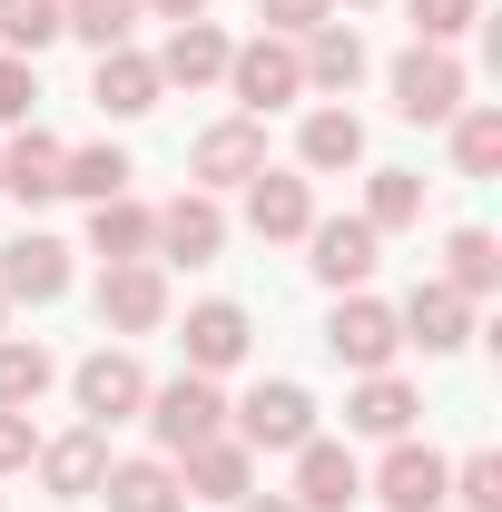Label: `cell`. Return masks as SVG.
I'll list each match as a JSON object with an SVG mask.
<instances>
[{"label":"cell","instance_id":"cell-10","mask_svg":"<svg viewBox=\"0 0 502 512\" xmlns=\"http://www.w3.org/2000/svg\"><path fill=\"white\" fill-rule=\"evenodd\" d=\"M306 266H315V286H335V296H355L365 276H375V256H384V237L365 227V217H315L306 237Z\"/></svg>","mask_w":502,"mask_h":512},{"label":"cell","instance_id":"cell-28","mask_svg":"<svg viewBox=\"0 0 502 512\" xmlns=\"http://www.w3.org/2000/svg\"><path fill=\"white\" fill-rule=\"evenodd\" d=\"M60 197L99 207V197H128V148L99 138V148H60Z\"/></svg>","mask_w":502,"mask_h":512},{"label":"cell","instance_id":"cell-18","mask_svg":"<svg viewBox=\"0 0 502 512\" xmlns=\"http://www.w3.org/2000/svg\"><path fill=\"white\" fill-rule=\"evenodd\" d=\"M227 50H237V40H227L217 20H178L148 60H158V89H217V79H227Z\"/></svg>","mask_w":502,"mask_h":512},{"label":"cell","instance_id":"cell-30","mask_svg":"<svg viewBox=\"0 0 502 512\" xmlns=\"http://www.w3.org/2000/svg\"><path fill=\"white\" fill-rule=\"evenodd\" d=\"M89 256H99V266H138V256H148V207H138V197H99V207H89Z\"/></svg>","mask_w":502,"mask_h":512},{"label":"cell","instance_id":"cell-17","mask_svg":"<svg viewBox=\"0 0 502 512\" xmlns=\"http://www.w3.org/2000/svg\"><path fill=\"white\" fill-rule=\"evenodd\" d=\"M89 503H109V512H188V483H178V463H168V453H128V463L99 473V493H89Z\"/></svg>","mask_w":502,"mask_h":512},{"label":"cell","instance_id":"cell-36","mask_svg":"<svg viewBox=\"0 0 502 512\" xmlns=\"http://www.w3.org/2000/svg\"><path fill=\"white\" fill-rule=\"evenodd\" d=\"M30 109H40V60L0 50V128H30Z\"/></svg>","mask_w":502,"mask_h":512},{"label":"cell","instance_id":"cell-4","mask_svg":"<svg viewBox=\"0 0 502 512\" xmlns=\"http://www.w3.org/2000/svg\"><path fill=\"white\" fill-rule=\"evenodd\" d=\"M227 256V207L207 188H178L168 207H148V266H217Z\"/></svg>","mask_w":502,"mask_h":512},{"label":"cell","instance_id":"cell-1","mask_svg":"<svg viewBox=\"0 0 502 512\" xmlns=\"http://www.w3.org/2000/svg\"><path fill=\"white\" fill-rule=\"evenodd\" d=\"M227 99H237V119H276V109H296L306 99V60H296V40H276V30H256L227 50V79H217Z\"/></svg>","mask_w":502,"mask_h":512},{"label":"cell","instance_id":"cell-7","mask_svg":"<svg viewBox=\"0 0 502 512\" xmlns=\"http://www.w3.org/2000/svg\"><path fill=\"white\" fill-rule=\"evenodd\" d=\"M178 316V296H168V266H99V335H158V325Z\"/></svg>","mask_w":502,"mask_h":512},{"label":"cell","instance_id":"cell-8","mask_svg":"<svg viewBox=\"0 0 502 512\" xmlns=\"http://www.w3.org/2000/svg\"><path fill=\"white\" fill-rule=\"evenodd\" d=\"M69 394H79V424H128L138 404H148V365L128 355V345H99V355H79L69 365Z\"/></svg>","mask_w":502,"mask_h":512},{"label":"cell","instance_id":"cell-38","mask_svg":"<svg viewBox=\"0 0 502 512\" xmlns=\"http://www.w3.org/2000/svg\"><path fill=\"white\" fill-rule=\"evenodd\" d=\"M30 453H40L30 414H10V404H0V473H30Z\"/></svg>","mask_w":502,"mask_h":512},{"label":"cell","instance_id":"cell-16","mask_svg":"<svg viewBox=\"0 0 502 512\" xmlns=\"http://www.w3.org/2000/svg\"><path fill=\"white\" fill-rule=\"evenodd\" d=\"M414 414H424V394L394 375H355V394H345V434H365V444H404L414 434Z\"/></svg>","mask_w":502,"mask_h":512},{"label":"cell","instance_id":"cell-12","mask_svg":"<svg viewBox=\"0 0 502 512\" xmlns=\"http://www.w3.org/2000/svg\"><path fill=\"white\" fill-rule=\"evenodd\" d=\"M296 512H345L365 503V463H355V444H335V434H306L296 444V493H286Z\"/></svg>","mask_w":502,"mask_h":512},{"label":"cell","instance_id":"cell-21","mask_svg":"<svg viewBox=\"0 0 502 512\" xmlns=\"http://www.w3.org/2000/svg\"><path fill=\"white\" fill-rule=\"evenodd\" d=\"M178 483H188V503H247L256 493V453L237 434H207V444L178 453Z\"/></svg>","mask_w":502,"mask_h":512},{"label":"cell","instance_id":"cell-14","mask_svg":"<svg viewBox=\"0 0 502 512\" xmlns=\"http://www.w3.org/2000/svg\"><path fill=\"white\" fill-rule=\"evenodd\" d=\"M0 296H10V306H60L69 296V247L50 227H20V237L0 247Z\"/></svg>","mask_w":502,"mask_h":512},{"label":"cell","instance_id":"cell-23","mask_svg":"<svg viewBox=\"0 0 502 512\" xmlns=\"http://www.w3.org/2000/svg\"><path fill=\"white\" fill-rule=\"evenodd\" d=\"M296 168H306V178H345V168H365V119H355L345 99L306 109V128H296Z\"/></svg>","mask_w":502,"mask_h":512},{"label":"cell","instance_id":"cell-22","mask_svg":"<svg viewBox=\"0 0 502 512\" xmlns=\"http://www.w3.org/2000/svg\"><path fill=\"white\" fill-rule=\"evenodd\" d=\"M296 60H306V89L355 99V79L375 69V50H365V30H355V20H325V30H306V40H296Z\"/></svg>","mask_w":502,"mask_h":512},{"label":"cell","instance_id":"cell-29","mask_svg":"<svg viewBox=\"0 0 502 512\" xmlns=\"http://www.w3.org/2000/svg\"><path fill=\"white\" fill-rule=\"evenodd\" d=\"M443 286H453V296H473V306L502 286V247H493V227H453V237H443Z\"/></svg>","mask_w":502,"mask_h":512},{"label":"cell","instance_id":"cell-25","mask_svg":"<svg viewBox=\"0 0 502 512\" xmlns=\"http://www.w3.org/2000/svg\"><path fill=\"white\" fill-rule=\"evenodd\" d=\"M0 197H20V207H50L60 197V138L50 128H10L0 138Z\"/></svg>","mask_w":502,"mask_h":512},{"label":"cell","instance_id":"cell-39","mask_svg":"<svg viewBox=\"0 0 502 512\" xmlns=\"http://www.w3.org/2000/svg\"><path fill=\"white\" fill-rule=\"evenodd\" d=\"M138 20H168L178 30V20H207V0H138Z\"/></svg>","mask_w":502,"mask_h":512},{"label":"cell","instance_id":"cell-31","mask_svg":"<svg viewBox=\"0 0 502 512\" xmlns=\"http://www.w3.org/2000/svg\"><path fill=\"white\" fill-rule=\"evenodd\" d=\"M60 30H69V40H89V50H128L138 0H60Z\"/></svg>","mask_w":502,"mask_h":512},{"label":"cell","instance_id":"cell-9","mask_svg":"<svg viewBox=\"0 0 502 512\" xmlns=\"http://www.w3.org/2000/svg\"><path fill=\"white\" fill-rule=\"evenodd\" d=\"M178 345H188V375H227V365H247L256 316L237 296H197L188 316H178Z\"/></svg>","mask_w":502,"mask_h":512},{"label":"cell","instance_id":"cell-6","mask_svg":"<svg viewBox=\"0 0 502 512\" xmlns=\"http://www.w3.org/2000/svg\"><path fill=\"white\" fill-rule=\"evenodd\" d=\"M384 79H394V119H414V128H443L453 109H463V99H473L463 60H453V50H424V40H414L404 60L384 69Z\"/></svg>","mask_w":502,"mask_h":512},{"label":"cell","instance_id":"cell-41","mask_svg":"<svg viewBox=\"0 0 502 512\" xmlns=\"http://www.w3.org/2000/svg\"><path fill=\"white\" fill-rule=\"evenodd\" d=\"M335 10H375V0H335Z\"/></svg>","mask_w":502,"mask_h":512},{"label":"cell","instance_id":"cell-32","mask_svg":"<svg viewBox=\"0 0 502 512\" xmlns=\"http://www.w3.org/2000/svg\"><path fill=\"white\" fill-rule=\"evenodd\" d=\"M453 168H463V178H493L502 168V109H453Z\"/></svg>","mask_w":502,"mask_h":512},{"label":"cell","instance_id":"cell-24","mask_svg":"<svg viewBox=\"0 0 502 512\" xmlns=\"http://www.w3.org/2000/svg\"><path fill=\"white\" fill-rule=\"evenodd\" d=\"M89 99H99V119H148L168 89H158V60H148V50H99Z\"/></svg>","mask_w":502,"mask_h":512},{"label":"cell","instance_id":"cell-42","mask_svg":"<svg viewBox=\"0 0 502 512\" xmlns=\"http://www.w3.org/2000/svg\"><path fill=\"white\" fill-rule=\"evenodd\" d=\"M0 335H10V296H0Z\"/></svg>","mask_w":502,"mask_h":512},{"label":"cell","instance_id":"cell-35","mask_svg":"<svg viewBox=\"0 0 502 512\" xmlns=\"http://www.w3.org/2000/svg\"><path fill=\"white\" fill-rule=\"evenodd\" d=\"M404 10H414V40H424V50H453V40L483 20V0H404Z\"/></svg>","mask_w":502,"mask_h":512},{"label":"cell","instance_id":"cell-26","mask_svg":"<svg viewBox=\"0 0 502 512\" xmlns=\"http://www.w3.org/2000/svg\"><path fill=\"white\" fill-rule=\"evenodd\" d=\"M375 237H404L424 217V168H365V207H355Z\"/></svg>","mask_w":502,"mask_h":512},{"label":"cell","instance_id":"cell-20","mask_svg":"<svg viewBox=\"0 0 502 512\" xmlns=\"http://www.w3.org/2000/svg\"><path fill=\"white\" fill-rule=\"evenodd\" d=\"M394 325H404V345H424V355H453V345H473V296H453L443 276H424V286L394 306Z\"/></svg>","mask_w":502,"mask_h":512},{"label":"cell","instance_id":"cell-3","mask_svg":"<svg viewBox=\"0 0 502 512\" xmlns=\"http://www.w3.org/2000/svg\"><path fill=\"white\" fill-rule=\"evenodd\" d=\"M138 424H148V434H158V453L178 463L188 444H207V434H227V394H217V375H168V384H148Z\"/></svg>","mask_w":502,"mask_h":512},{"label":"cell","instance_id":"cell-34","mask_svg":"<svg viewBox=\"0 0 502 512\" xmlns=\"http://www.w3.org/2000/svg\"><path fill=\"white\" fill-rule=\"evenodd\" d=\"M443 503L453 512H502V453H463L443 473Z\"/></svg>","mask_w":502,"mask_h":512},{"label":"cell","instance_id":"cell-27","mask_svg":"<svg viewBox=\"0 0 502 512\" xmlns=\"http://www.w3.org/2000/svg\"><path fill=\"white\" fill-rule=\"evenodd\" d=\"M50 384H60V355H50L40 335H0V404H10V414H30Z\"/></svg>","mask_w":502,"mask_h":512},{"label":"cell","instance_id":"cell-13","mask_svg":"<svg viewBox=\"0 0 502 512\" xmlns=\"http://www.w3.org/2000/svg\"><path fill=\"white\" fill-rule=\"evenodd\" d=\"M443 473H453V463L404 434V444H384V463L365 473V493H375L384 512H443Z\"/></svg>","mask_w":502,"mask_h":512},{"label":"cell","instance_id":"cell-11","mask_svg":"<svg viewBox=\"0 0 502 512\" xmlns=\"http://www.w3.org/2000/svg\"><path fill=\"white\" fill-rule=\"evenodd\" d=\"M256 168H266V119H217V128H197V138H188V178L207 197H217V188H247Z\"/></svg>","mask_w":502,"mask_h":512},{"label":"cell","instance_id":"cell-37","mask_svg":"<svg viewBox=\"0 0 502 512\" xmlns=\"http://www.w3.org/2000/svg\"><path fill=\"white\" fill-rule=\"evenodd\" d=\"M256 20H266L276 40H306V30H325V20H335V0H256Z\"/></svg>","mask_w":502,"mask_h":512},{"label":"cell","instance_id":"cell-5","mask_svg":"<svg viewBox=\"0 0 502 512\" xmlns=\"http://www.w3.org/2000/svg\"><path fill=\"white\" fill-rule=\"evenodd\" d=\"M325 355L345 365V375H384L394 355H404V325H394V306L384 296H335V316H325Z\"/></svg>","mask_w":502,"mask_h":512},{"label":"cell","instance_id":"cell-15","mask_svg":"<svg viewBox=\"0 0 502 512\" xmlns=\"http://www.w3.org/2000/svg\"><path fill=\"white\" fill-rule=\"evenodd\" d=\"M247 227L266 237V247H296L315 227V188H306V168H256L247 178Z\"/></svg>","mask_w":502,"mask_h":512},{"label":"cell","instance_id":"cell-2","mask_svg":"<svg viewBox=\"0 0 502 512\" xmlns=\"http://www.w3.org/2000/svg\"><path fill=\"white\" fill-rule=\"evenodd\" d=\"M227 434H237L247 453H296L315 434V394L296 375H266V384H247V394L227 404Z\"/></svg>","mask_w":502,"mask_h":512},{"label":"cell","instance_id":"cell-19","mask_svg":"<svg viewBox=\"0 0 502 512\" xmlns=\"http://www.w3.org/2000/svg\"><path fill=\"white\" fill-rule=\"evenodd\" d=\"M30 463H40V483H50L60 503H89V493H99V473H109L119 453H109V434H99V424H69V434H50Z\"/></svg>","mask_w":502,"mask_h":512},{"label":"cell","instance_id":"cell-33","mask_svg":"<svg viewBox=\"0 0 502 512\" xmlns=\"http://www.w3.org/2000/svg\"><path fill=\"white\" fill-rule=\"evenodd\" d=\"M60 40V0H0V50L10 60H40Z\"/></svg>","mask_w":502,"mask_h":512},{"label":"cell","instance_id":"cell-40","mask_svg":"<svg viewBox=\"0 0 502 512\" xmlns=\"http://www.w3.org/2000/svg\"><path fill=\"white\" fill-rule=\"evenodd\" d=\"M237 512H296V503H286V493H247Z\"/></svg>","mask_w":502,"mask_h":512}]
</instances>
